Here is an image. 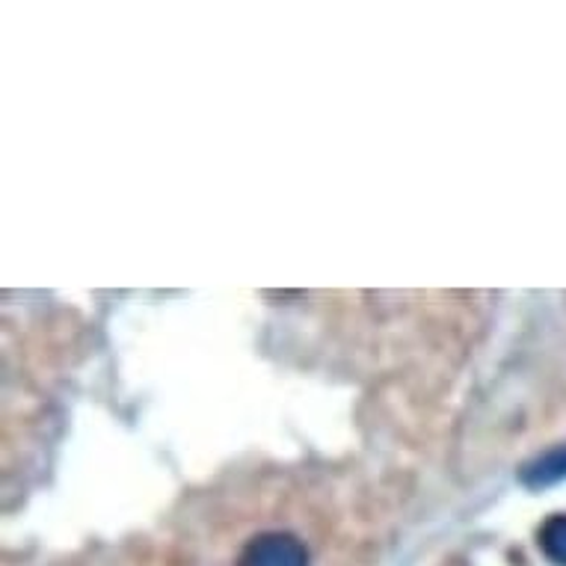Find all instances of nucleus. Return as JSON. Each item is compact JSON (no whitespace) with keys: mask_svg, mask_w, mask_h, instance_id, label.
Returning <instances> with one entry per match:
<instances>
[{"mask_svg":"<svg viewBox=\"0 0 566 566\" xmlns=\"http://www.w3.org/2000/svg\"><path fill=\"white\" fill-rule=\"evenodd\" d=\"M528 483H552L557 478H566V448L564 451H552L543 460H537L534 469H528Z\"/></svg>","mask_w":566,"mask_h":566,"instance_id":"3","label":"nucleus"},{"mask_svg":"<svg viewBox=\"0 0 566 566\" xmlns=\"http://www.w3.org/2000/svg\"><path fill=\"white\" fill-rule=\"evenodd\" d=\"M234 566H308V552L289 531H264L241 548Z\"/></svg>","mask_w":566,"mask_h":566,"instance_id":"1","label":"nucleus"},{"mask_svg":"<svg viewBox=\"0 0 566 566\" xmlns=\"http://www.w3.org/2000/svg\"><path fill=\"white\" fill-rule=\"evenodd\" d=\"M537 543L543 548V555L557 566H566V513H555L543 522V528L537 534Z\"/></svg>","mask_w":566,"mask_h":566,"instance_id":"2","label":"nucleus"}]
</instances>
